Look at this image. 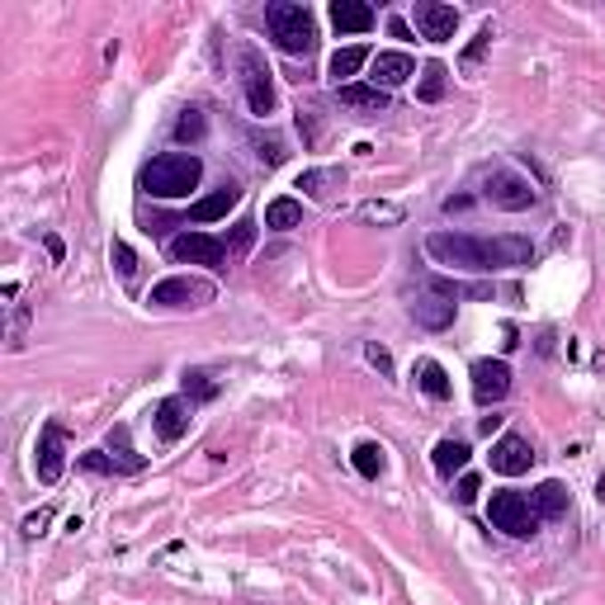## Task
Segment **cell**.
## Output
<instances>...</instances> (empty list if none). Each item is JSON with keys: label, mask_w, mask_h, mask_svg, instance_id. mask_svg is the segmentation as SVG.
<instances>
[{"label": "cell", "mask_w": 605, "mask_h": 605, "mask_svg": "<svg viewBox=\"0 0 605 605\" xmlns=\"http://www.w3.org/2000/svg\"><path fill=\"white\" fill-rule=\"evenodd\" d=\"M48 520H52V511H34V516H24V539H38Z\"/></svg>", "instance_id": "8d00e7d4"}, {"label": "cell", "mask_w": 605, "mask_h": 605, "mask_svg": "<svg viewBox=\"0 0 605 605\" xmlns=\"http://www.w3.org/2000/svg\"><path fill=\"white\" fill-rule=\"evenodd\" d=\"M369 85L378 90H398L407 85L416 76V62H412V52H374V62H369Z\"/></svg>", "instance_id": "5bb4252c"}, {"label": "cell", "mask_w": 605, "mask_h": 605, "mask_svg": "<svg viewBox=\"0 0 605 605\" xmlns=\"http://www.w3.org/2000/svg\"><path fill=\"white\" fill-rule=\"evenodd\" d=\"M175 138H180V142H199V138H204V114H199V109H185V114H180V118H175Z\"/></svg>", "instance_id": "1f68e13d"}, {"label": "cell", "mask_w": 605, "mask_h": 605, "mask_svg": "<svg viewBox=\"0 0 605 605\" xmlns=\"http://www.w3.org/2000/svg\"><path fill=\"white\" fill-rule=\"evenodd\" d=\"M529 464H535V445H529L525 435H502V440L492 445V473L520 478V473H529Z\"/></svg>", "instance_id": "7c38bea8"}, {"label": "cell", "mask_w": 605, "mask_h": 605, "mask_svg": "<svg viewBox=\"0 0 605 605\" xmlns=\"http://www.w3.org/2000/svg\"><path fill=\"white\" fill-rule=\"evenodd\" d=\"M529 502H535V511H539V520H558V516H568V506H572V496H568V488L563 482H539L535 492H529Z\"/></svg>", "instance_id": "d6986e66"}, {"label": "cell", "mask_w": 605, "mask_h": 605, "mask_svg": "<svg viewBox=\"0 0 605 605\" xmlns=\"http://www.w3.org/2000/svg\"><path fill=\"white\" fill-rule=\"evenodd\" d=\"M76 468L100 473V478H114V473H118V464L109 459V449H85V454H76Z\"/></svg>", "instance_id": "f546056e"}, {"label": "cell", "mask_w": 605, "mask_h": 605, "mask_svg": "<svg viewBox=\"0 0 605 605\" xmlns=\"http://www.w3.org/2000/svg\"><path fill=\"white\" fill-rule=\"evenodd\" d=\"M227 241L222 237H208V232H180L171 241V261L180 265H208V270H227Z\"/></svg>", "instance_id": "ba28073f"}, {"label": "cell", "mask_w": 605, "mask_h": 605, "mask_svg": "<svg viewBox=\"0 0 605 605\" xmlns=\"http://www.w3.org/2000/svg\"><path fill=\"white\" fill-rule=\"evenodd\" d=\"M351 464H355V473L359 478H383V468H388V449L378 445V440H359L355 445V454H351Z\"/></svg>", "instance_id": "d4e9b609"}, {"label": "cell", "mask_w": 605, "mask_h": 605, "mask_svg": "<svg viewBox=\"0 0 605 605\" xmlns=\"http://www.w3.org/2000/svg\"><path fill=\"white\" fill-rule=\"evenodd\" d=\"M62 468H67V431H62V421H48L38 435V454H34V473L43 488H52L57 478H62Z\"/></svg>", "instance_id": "9c48e42d"}, {"label": "cell", "mask_w": 605, "mask_h": 605, "mask_svg": "<svg viewBox=\"0 0 605 605\" xmlns=\"http://www.w3.org/2000/svg\"><path fill=\"white\" fill-rule=\"evenodd\" d=\"M596 496H601V502H605V473L596 478Z\"/></svg>", "instance_id": "ab89813d"}, {"label": "cell", "mask_w": 605, "mask_h": 605, "mask_svg": "<svg viewBox=\"0 0 605 605\" xmlns=\"http://www.w3.org/2000/svg\"><path fill=\"white\" fill-rule=\"evenodd\" d=\"M492 38H496V28H492V24H482V28H478V38L464 48L459 67H464V71H478V67H482V57H488V48H492Z\"/></svg>", "instance_id": "f1b7e54d"}, {"label": "cell", "mask_w": 605, "mask_h": 605, "mask_svg": "<svg viewBox=\"0 0 605 605\" xmlns=\"http://www.w3.org/2000/svg\"><path fill=\"white\" fill-rule=\"evenodd\" d=\"M265 227H270V232H294V227H302V204L289 199V194L270 199L265 204Z\"/></svg>", "instance_id": "7402d4cb"}, {"label": "cell", "mask_w": 605, "mask_h": 605, "mask_svg": "<svg viewBox=\"0 0 605 605\" xmlns=\"http://www.w3.org/2000/svg\"><path fill=\"white\" fill-rule=\"evenodd\" d=\"M454 502H459V506H473L478 502V478L473 473H464L459 482H454Z\"/></svg>", "instance_id": "e575fe53"}, {"label": "cell", "mask_w": 605, "mask_h": 605, "mask_svg": "<svg viewBox=\"0 0 605 605\" xmlns=\"http://www.w3.org/2000/svg\"><path fill=\"white\" fill-rule=\"evenodd\" d=\"M431 261H440L464 275H496V270H520L535 261V241L520 232L502 237H473V232H431L426 237Z\"/></svg>", "instance_id": "6da1fadb"}, {"label": "cell", "mask_w": 605, "mask_h": 605, "mask_svg": "<svg viewBox=\"0 0 605 605\" xmlns=\"http://www.w3.org/2000/svg\"><path fill=\"white\" fill-rule=\"evenodd\" d=\"M190 421H194V402L190 398H161L157 412H151V426H157V435L165 445L185 440L190 435Z\"/></svg>", "instance_id": "8fae6325"}, {"label": "cell", "mask_w": 605, "mask_h": 605, "mask_svg": "<svg viewBox=\"0 0 605 605\" xmlns=\"http://www.w3.org/2000/svg\"><path fill=\"white\" fill-rule=\"evenodd\" d=\"M365 359H369V365H374L378 374H383V378L392 374V355H388V345H378V341H369V345H365Z\"/></svg>", "instance_id": "836d02e7"}, {"label": "cell", "mask_w": 605, "mask_h": 605, "mask_svg": "<svg viewBox=\"0 0 605 605\" xmlns=\"http://www.w3.org/2000/svg\"><path fill=\"white\" fill-rule=\"evenodd\" d=\"M237 67H241V90H246V104L255 118H270L275 114V76H270L265 57L255 48H241L237 52Z\"/></svg>", "instance_id": "52a82bcc"}, {"label": "cell", "mask_w": 605, "mask_h": 605, "mask_svg": "<svg viewBox=\"0 0 605 605\" xmlns=\"http://www.w3.org/2000/svg\"><path fill=\"white\" fill-rule=\"evenodd\" d=\"M43 246H48V255H52V261H62V255H67V246H62V237H57V232H48V237H43Z\"/></svg>", "instance_id": "74e56055"}, {"label": "cell", "mask_w": 605, "mask_h": 605, "mask_svg": "<svg viewBox=\"0 0 605 605\" xmlns=\"http://www.w3.org/2000/svg\"><path fill=\"white\" fill-rule=\"evenodd\" d=\"M482 199L492 208H502V214H525V208L539 204V190L529 185L525 175L511 171V165H492V171L482 175Z\"/></svg>", "instance_id": "277c9868"}, {"label": "cell", "mask_w": 605, "mask_h": 605, "mask_svg": "<svg viewBox=\"0 0 605 605\" xmlns=\"http://www.w3.org/2000/svg\"><path fill=\"white\" fill-rule=\"evenodd\" d=\"M109 261H114V270H118V275H124V279H133V275H138V255H133V246H128V241H114V246H109Z\"/></svg>", "instance_id": "d6a6232c"}, {"label": "cell", "mask_w": 605, "mask_h": 605, "mask_svg": "<svg viewBox=\"0 0 605 605\" xmlns=\"http://www.w3.org/2000/svg\"><path fill=\"white\" fill-rule=\"evenodd\" d=\"M214 294H218V289H214L208 279H194V275H171V279L151 284L147 302H151V308L185 312V308H208V302H214Z\"/></svg>", "instance_id": "8992f818"}, {"label": "cell", "mask_w": 605, "mask_h": 605, "mask_svg": "<svg viewBox=\"0 0 605 605\" xmlns=\"http://www.w3.org/2000/svg\"><path fill=\"white\" fill-rule=\"evenodd\" d=\"M265 28H270V38H275V48L289 52V57H308L317 48V20L298 0H275V5H265Z\"/></svg>", "instance_id": "3957f363"}, {"label": "cell", "mask_w": 605, "mask_h": 605, "mask_svg": "<svg viewBox=\"0 0 605 605\" xmlns=\"http://www.w3.org/2000/svg\"><path fill=\"white\" fill-rule=\"evenodd\" d=\"M336 95H341V104H351V109H369V114H383L388 104H392L388 90H378V85H355V81L341 85Z\"/></svg>", "instance_id": "44dd1931"}, {"label": "cell", "mask_w": 605, "mask_h": 605, "mask_svg": "<svg viewBox=\"0 0 605 605\" xmlns=\"http://www.w3.org/2000/svg\"><path fill=\"white\" fill-rule=\"evenodd\" d=\"M431 464H435V473H440V478L464 473V468H468V445L464 440H440L435 454H431Z\"/></svg>", "instance_id": "484cf974"}, {"label": "cell", "mask_w": 605, "mask_h": 605, "mask_svg": "<svg viewBox=\"0 0 605 605\" xmlns=\"http://www.w3.org/2000/svg\"><path fill=\"white\" fill-rule=\"evenodd\" d=\"M412 20H416V34L426 38V43H449L454 28H459V10L440 5V0H416Z\"/></svg>", "instance_id": "30bf717a"}, {"label": "cell", "mask_w": 605, "mask_h": 605, "mask_svg": "<svg viewBox=\"0 0 605 605\" xmlns=\"http://www.w3.org/2000/svg\"><path fill=\"white\" fill-rule=\"evenodd\" d=\"M341 185H345V171H341V165H312V171L298 175V190L308 194V199H331Z\"/></svg>", "instance_id": "e0dca14e"}, {"label": "cell", "mask_w": 605, "mask_h": 605, "mask_svg": "<svg viewBox=\"0 0 605 605\" xmlns=\"http://www.w3.org/2000/svg\"><path fill=\"white\" fill-rule=\"evenodd\" d=\"M331 24H336V34H369L374 5H365V0H331Z\"/></svg>", "instance_id": "2e32d148"}, {"label": "cell", "mask_w": 605, "mask_h": 605, "mask_svg": "<svg viewBox=\"0 0 605 605\" xmlns=\"http://www.w3.org/2000/svg\"><path fill=\"white\" fill-rule=\"evenodd\" d=\"M412 317H416V327H426V331H445V327H454V302L440 298V294H426V298L412 302Z\"/></svg>", "instance_id": "ac0fdd59"}, {"label": "cell", "mask_w": 605, "mask_h": 605, "mask_svg": "<svg viewBox=\"0 0 605 605\" xmlns=\"http://www.w3.org/2000/svg\"><path fill=\"white\" fill-rule=\"evenodd\" d=\"M416 383L435 402H449V392H454V383H449V374H445L440 359H421V365H416Z\"/></svg>", "instance_id": "603a6c76"}, {"label": "cell", "mask_w": 605, "mask_h": 605, "mask_svg": "<svg viewBox=\"0 0 605 605\" xmlns=\"http://www.w3.org/2000/svg\"><path fill=\"white\" fill-rule=\"evenodd\" d=\"M218 392H222V383L208 369H185V398L190 402H214Z\"/></svg>", "instance_id": "83f0119b"}, {"label": "cell", "mask_w": 605, "mask_h": 605, "mask_svg": "<svg viewBox=\"0 0 605 605\" xmlns=\"http://www.w3.org/2000/svg\"><path fill=\"white\" fill-rule=\"evenodd\" d=\"M251 241H255V222H251V218H241V222H237V232H232V251H246Z\"/></svg>", "instance_id": "d590c367"}, {"label": "cell", "mask_w": 605, "mask_h": 605, "mask_svg": "<svg viewBox=\"0 0 605 605\" xmlns=\"http://www.w3.org/2000/svg\"><path fill=\"white\" fill-rule=\"evenodd\" d=\"M511 392V365L506 359H478L473 365V398L482 407H492V402H502Z\"/></svg>", "instance_id": "4fadbf2b"}, {"label": "cell", "mask_w": 605, "mask_h": 605, "mask_svg": "<svg viewBox=\"0 0 605 605\" xmlns=\"http://www.w3.org/2000/svg\"><path fill=\"white\" fill-rule=\"evenodd\" d=\"M478 431H482V435H492V431H502V416H482V421H478Z\"/></svg>", "instance_id": "f35d334b"}, {"label": "cell", "mask_w": 605, "mask_h": 605, "mask_svg": "<svg viewBox=\"0 0 605 605\" xmlns=\"http://www.w3.org/2000/svg\"><path fill=\"white\" fill-rule=\"evenodd\" d=\"M109 459L118 464V473H142V468H147V459L128 440V426H114L109 431Z\"/></svg>", "instance_id": "cb8c5ba5"}, {"label": "cell", "mask_w": 605, "mask_h": 605, "mask_svg": "<svg viewBox=\"0 0 605 605\" xmlns=\"http://www.w3.org/2000/svg\"><path fill=\"white\" fill-rule=\"evenodd\" d=\"M445 85H449V71H445V62H431L426 71H421L416 100H421V104H435V100H445Z\"/></svg>", "instance_id": "4316f807"}, {"label": "cell", "mask_w": 605, "mask_h": 605, "mask_svg": "<svg viewBox=\"0 0 605 605\" xmlns=\"http://www.w3.org/2000/svg\"><path fill=\"white\" fill-rule=\"evenodd\" d=\"M365 62H374V52L365 48V43H351V48H336V52H331V81H336V90L341 85H351V76L359 71V67H365Z\"/></svg>", "instance_id": "ffe728a7"}, {"label": "cell", "mask_w": 605, "mask_h": 605, "mask_svg": "<svg viewBox=\"0 0 605 605\" xmlns=\"http://www.w3.org/2000/svg\"><path fill=\"white\" fill-rule=\"evenodd\" d=\"M359 218H365V222H383V227H398V222H402V208L388 204V199H369L365 208H359Z\"/></svg>", "instance_id": "4dcf8cb0"}, {"label": "cell", "mask_w": 605, "mask_h": 605, "mask_svg": "<svg viewBox=\"0 0 605 605\" xmlns=\"http://www.w3.org/2000/svg\"><path fill=\"white\" fill-rule=\"evenodd\" d=\"M488 520H492V529H502L511 539H535L539 535V511L525 492H492Z\"/></svg>", "instance_id": "5b68a950"}, {"label": "cell", "mask_w": 605, "mask_h": 605, "mask_svg": "<svg viewBox=\"0 0 605 605\" xmlns=\"http://www.w3.org/2000/svg\"><path fill=\"white\" fill-rule=\"evenodd\" d=\"M237 204H241V185L237 180H222L214 194L190 204V222H218V218H227V208H237Z\"/></svg>", "instance_id": "9a60e30c"}, {"label": "cell", "mask_w": 605, "mask_h": 605, "mask_svg": "<svg viewBox=\"0 0 605 605\" xmlns=\"http://www.w3.org/2000/svg\"><path fill=\"white\" fill-rule=\"evenodd\" d=\"M199 180H204V161L194 151H161L142 165L138 185L151 199H190L199 190Z\"/></svg>", "instance_id": "7a4b0ae2"}]
</instances>
